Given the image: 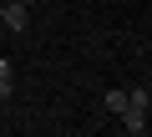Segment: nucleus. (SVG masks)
I'll return each instance as SVG.
<instances>
[{
  "label": "nucleus",
  "mask_w": 152,
  "mask_h": 137,
  "mask_svg": "<svg viewBox=\"0 0 152 137\" xmlns=\"http://www.w3.org/2000/svg\"><path fill=\"white\" fill-rule=\"evenodd\" d=\"M0 26H5L10 36H20L31 26V5H0Z\"/></svg>",
  "instance_id": "obj_1"
},
{
  "label": "nucleus",
  "mask_w": 152,
  "mask_h": 137,
  "mask_svg": "<svg viewBox=\"0 0 152 137\" xmlns=\"http://www.w3.org/2000/svg\"><path fill=\"white\" fill-rule=\"evenodd\" d=\"M122 107H127V92L112 86V92H107V112H122Z\"/></svg>",
  "instance_id": "obj_5"
},
{
  "label": "nucleus",
  "mask_w": 152,
  "mask_h": 137,
  "mask_svg": "<svg viewBox=\"0 0 152 137\" xmlns=\"http://www.w3.org/2000/svg\"><path fill=\"white\" fill-rule=\"evenodd\" d=\"M10 92H15V81H10V61H0V102H10Z\"/></svg>",
  "instance_id": "obj_4"
},
{
  "label": "nucleus",
  "mask_w": 152,
  "mask_h": 137,
  "mask_svg": "<svg viewBox=\"0 0 152 137\" xmlns=\"http://www.w3.org/2000/svg\"><path fill=\"white\" fill-rule=\"evenodd\" d=\"M147 92H152V71H147Z\"/></svg>",
  "instance_id": "obj_7"
},
{
  "label": "nucleus",
  "mask_w": 152,
  "mask_h": 137,
  "mask_svg": "<svg viewBox=\"0 0 152 137\" xmlns=\"http://www.w3.org/2000/svg\"><path fill=\"white\" fill-rule=\"evenodd\" d=\"M117 117H122V127H127L132 137H137V132H147V112H142V107H122Z\"/></svg>",
  "instance_id": "obj_2"
},
{
  "label": "nucleus",
  "mask_w": 152,
  "mask_h": 137,
  "mask_svg": "<svg viewBox=\"0 0 152 137\" xmlns=\"http://www.w3.org/2000/svg\"><path fill=\"white\" fill-rule=\"evenodd\" d=\"M10 5H31V0H10Z\"/></svg>",
  "instance_id": "obj_6"
},
{
  "label": "nucleus",
  "mask_w": 152,
  "mask_h": 137,
  "mask_svg": "<svg viewBox=\"0 0 152 137\" xmlns=\"http://www.w3.org/2000/svg\"><path fill=\"white\" fill-rule=\"evenodd\" d=\"M127 107H142V112H152V92H147V81L127 92Z\"/></svg>",
  "instance_id": "obj_3"
}]
</instances>
